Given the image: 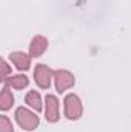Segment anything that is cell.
I'll return each mask as SVG.
<instances>
[{"instance_id": "obj_1", "label": "cell", "mask_w": 131, "mask_h": 132, "mask_svg": "<svg viewBox=\"0 0 131 132\" xmlns=\"http://www.w3.org/2000/svg\"><path fill=\"white\" fill-rule=\"evenodd\" d=\"M16 121L19 123V126L23 131H34V129H37V126L40 123L39 115H35L34 112H31L30 109H26L23 106L16 109Z\"/></svg>"}, {"instance_id": "obj_2", "label": "cell", "mask_w": 131, "mask_h": 132, "mask_svg": "<svg viewBox=\"0 0 131 132\" xmlns=\"http://www.w3.org/2000/svg\"><path fill=\"white\" fill-rule=\"evenodd\" d=\"M63 111L68 120H79L83 114V106L76 94H68L63 100Z\"/></svg>"}, {"instance_id": "obj_3", "label": "cell", "mask_w": 131, "mask_h": 132, "mask_svg": "<svg viewBox=\"0 0 131 132\" xmlns=\"http://www.w3.org/2000/svg\"><path fill=\"white\" fill-rule=\"evenodd\" d=\"M74 83H76V78L69 71H66V69L54 71V85H56L57 92H60V94L65 92L66 89L74 86Z\"/></svg>"}, {"instance_id": "obj_4", "label": "cell", "mask_w": 131, "mask_h": 132, "mask_svg": "<svg viewBox=\"0 0 131 132\" xmlns=\"http://www.w3.org/2000/svg\"><path fill=\"white\" fill-rule=\"evenodd\" d=\"M51 78H54V72L46 65H37L34 69V80L39 88L42 89H49L51 86Z\"/></svg>"}, {"instance_id": "obj_5", "label": "cell", "mask_w": 131, "mask_h": 132, "mask_svg": "<svg viewBox=\"0 0 131 132\" xmlns=\"http://www.w3.org/2000/svg\"><path fill=\"white\" fill-rule=\"evenodd\" d=\"M45 117H46V121L49 123H57L59 118H60V114H59V100L56 95L53 94H48L45 97Z\"/></svg>"}, {"instance_id": "obj_6", "label": "cell", "mask_w": 131, "mask_h": 132, "mask_svg": "<svg viewBox=\"0 0 131 132\" xmlns=\"http://www.w3.org/2000/svg\"><path fill=\"white\" fill-rule=\"evenodd\" d=\"M9 60L12 62V65L16 66L19 71H28L30 66H31V55L30 54H25L22 51L11 52L9 54Z\"/></svg>"}, {"instance_id": "obj_7", "label": "cell", "mask_w": 131, "mask_h": 132, "mask_svg": "<svg viewBox=\"0 0 131 132\" xmlns=\"http://www.w3.org/2000/svg\"><path fill=\"white\" fill-rule=\"evenodd\" d=\"M46 48H48L46 37H43V35H34L33 40H31V45H30V55L34 57V59H37V57H40L46 51Z\"/></svg>"}, {"instance_id": "obj_8", "label": "cell", "mask_w": 131, "mask_h": 132, "mask_svg": "<svg viewBox=\"0 0 131 132\" xmlns=\"http://www.w3.org/2000/svg\"><path fill=\"white\" fill-rule=\"evenodd\" d=\"M3 83H5V86H8V88H14V89H25V88L30 85V78H28L26 75L19 74V75H11V77L5 78V80H3Z\"/></svg>"}, {"instance_id": "obj_9", "label": "cell", "mask_w": 131, "mask_h": 132, "mask_svg": "<svg viewBox=\"0 0 131 132\" xmlns=\"http://www.w3.org/2000/svg\"><path fill=\"white\" fill-rule=\"evenodd\" d=\"M25 101H26V104L30 108H33L35 112H40L42 108H43L42 106V97H40V94L37 91H30L26 94V97H25Z\"/></svg>"}, {"instance_id": "obj_10", "label": "cell", "mask_w": 131, "mask_h": 132, "mask_svg": "<svg viewBox=\"0 0 131 132\" xmlns=\"http://www.w3.org/2000/svg\"><path fill=\"white\" fill-rule=\"evenodd\" d=\"M14 104V97L11 94V91L8 89V86H3L2 89V95H0V109L5 112L8 109H11Z\"/></svg>"}, {"instance_id": "obj_11", "label": "cell", "mask_w": 131, "mask_h": 132, "mask_svg": "<svg viewBox=\"0 0 131 132\" xmlns=\"http://www.w3.org/2000/svg\"><path fill=\"white\" fill-rule=\"evenodd\" d=\"M0 132H14L12 123H11V120L6 115L0 117Z\"/></svg>"}, {"instance_id": "obj_12", "label": "cell", "mask_w": 131, "mask_h": 132, "mask_svg": "<svg viewBox=\"0 0 131 132\" xmlns=\"http://www.w3.org/2000/svg\"><path fill=\"white\" fill-rule=\"evenodd\" d=\"M11 72V68L9 65L6 63V60H2V81L5 80V78H8V74Z\"/></svg>"}]
</instances>
